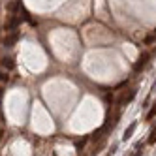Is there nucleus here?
Returning a JSON list of instances; mask_svg holds the SVG:
<instances>
[{
    "label": "nucleus",
    "mask_w": 156,
    "mask_h": 156,
    "mask_svg": "<svg viewBox=\"0 0 156 156\" xmlns=\"http://www.w3.org/2000/svg\"><path fill=\"white\" fill-rule=\"evenodd\" d=\"M136 94H137V88H130L128 92H122L119 98H117V104L120 105V107H124V105H128L133 98H136Z\"/></svg>",
    "instance_id": "1"
},
{
    "label": "nucleus",
    "mask_w": 156,
    "mask_h": 156,
    "mask_svg": "<svg viewBox=\"0 0 156 156\" xmlns=\"http://www.w3.org/2000/svg\"><path fill=\"white\" fill-rule=\"evenodd\" d=\"M149 58H151V53H149V51H143V53L139 55V58L136 60V64H133V72H141L145 66H147Z\"/></svg>",
    "instance_id": "2"
},
{
    "label": "nucleus",
    "mask_w": 156,
    "mask_h": 156,
    "mask_svg": "<svg viewBox=\"0 0 156 156\" xmlns=\"http://www.w3.org/2000/svg\"><path fill=\"white\" fill-rule=\"evenodd\" d=\"M19 25H21V17H17V15H9V19L4 23V30H6V32H13V30H17Z\"/></svg>",
    "instance_id": "3"
},
{
    "label": "nucleus",
    "mask_w": 156,
    "mask_h": 156,
    "mask_svg": "<svg viewBox=\"0 0 156 156\" xmlns=\"http://www.w3.org/2000/svg\"><path fill=\"white\" fill-rule=\"evenodd\" d=\"M17 40H19V32H17V30L8 32L6 38H4V47H13L15 43H17Z\"/></svg>",
    "instance_id": "4"
},
{
    "label": "nucleus",
    "mask_w": 156,
    "mask_h": 156,
    "mask_svg": "<svg viewBox=\"0 0 156 156\" xmlns=\"http://www.w3.org/2000/svg\"><path fill=\"white\" fill-rule=\"evenodd\" d=\"M136 128H137V122H132V124L124 130V133H122V141H128L132 136H133V132H136Z\"/></svg>",
    "instance_id": "5"
},
{
    "label": "nucleus",
    "mask_w": 156,
    "mask_h": 156,
    "mask_svg": "<svg viewBox=\"0 0 156 156\" xmlns=\"http://www.w3.org/2000/svg\"><path fill=\"white\" fill-rule=\"evenodd\" d=\"M0 64H2V68H4V70H13V68H15V62H13L12 57H2Z\"/></svg>",
    "instance_id": "6"
},
{
    "label": "nucleus",
    "mask_w": 156,
    "mask_h": 156,
    "mask_svg": "<svg viewBox=\"0 0 156 156\" xmlns=\"http://www.w3.org/2000/svg\"><path fill=\"white\" fill-rule=\"evenodd\" d=\"M154 117H156V104H154V105H152V107L149 109V113H147V115H145V120H147V122H149V120H152Z\"/></svg>",
    "instance_id": "7"
},
{
    "label": "nucleus",
    "mask_w": 156,
    "mask_h": 156,
    "mask_svg": "<svg viewBox=\"0 0 156 156\" xmlns=\"http://www.w3.org/2000/svg\"><path fill=\"white\" fill-rule=\"evenodd\" d=\"M147 143H149V145H156V126H154V128L151 130V136H149Z\"/></svg>",
    "instance_id": "8"
},
{
    "label": "nucleus",
    "mask_w": 156,
    "mask_h": 156,
    "mask_svg": "<svg viewBox=\"0 0 156 156\" xmlns=\"http://www.w3.org/2000/svg\"><path fill=\"white\" fill-rule=\"evenodd\" d=\"M9 81V73H8V70L4 72V70H0V83H8Z\"/></svg>",
    "instance_id": "9"
},
{
    "label": "nucleus",
    "mask_w": 156,
    "mask_h": 156,
    "mask_svg": "<svg viewBox=\"0 0 156 156\" xmlns=\"http://www.w3.org/2000/svg\"><path fill=\"white\" fill-rule=\"evenodd\" d=\"M156 41V32L154 34H149L147 38H145V45H151V43H154Z\"/></svg>",
    "instance_id": "10"
},
{
    "label": "nucleus",
    "mask_w": 156,
    "mask_h": 156,
    "mask_svg": "<svg viewBox=\"0 0 156 156\" xmlns=\"http://www.w3.org/2000/svg\"><path fill=\"white\" fill-rule=\"evenodd\" d=\"M2 96H4V90L0 88V105H2Z\"/></svg>",
    "instance_id": "11"
},
{
    "label": "nucleus",
    "mask_w": 156,
    "mask_h": 156,
    "mask_svg": "<svg viewBox=\"0 0 156 156\" xmlns=\"http://www.w3.org/2000/svg\"><path fill=\"white\" fill-rule=\"evenodd\" d=\"M132 156H141V151H136V152H133Z\"/></svg>",
    "instance_id": "12"
},
{
    "label": "nucleus",
    "mask_w": 156,
    "mask_h": 156,
    "mask_svg": "<svg viewBox=\"0 0 156 156\" xmlns=\"http://www.w3.org/2000/svg\"><path fill=\"white\" fill-rule=\"evenodd\" d=\"M2 137H4V130H0V141H2Z\"/></svg>",
    "instance_id": "13"
},
{
    "label": "nucleus",
    "mask_w": 156,
    "mask_h": 156,
    "mask_svg": "<svg viewBox=\"0 0 156 156\" xmlns=\"http://www.w3.org/2000/svg\"><path fill=\"white\" fill-rule=\"evenodd\" d=\"M107 156H113V152H107Z\"/></svg>",
    "instance_id": "14"
},
{
    "label": "nucleus",
    "mask_w": 156,
    "mask_h": 156,
    "mask_svg": "<svg viewBox=\"0 0 156 156\" xmlns=\"http://www.w3.org/2000/svg\"><path fill=\"white\" fill-rule=\"evenodd\" d=\"M154 156H156V152H154Z\"/></svg>",
    "instance_id": "15"
},
{
    "label": "nucleus",
    "mask_w": 156,
    "mask_h": 156,
    "mask_svg": "<svg viewBox=\"0 0 156 156\" xmlns=\"http://www.w3.org/2000/svg\"><path fill=\"white\" fill-rule=\"evenodd\" d=\"M154 32H156V30H154Z\"/></svg>",
    "instance_id": "16"
}]
</instances>
